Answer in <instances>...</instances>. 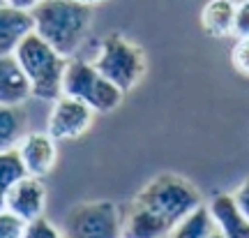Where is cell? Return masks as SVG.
Returning <instances> with one entry per match:
<instances>
[{
  "label": "cell",
  "mask_w": 249,
  "mask_h": 238,
  "mask_svg": "<svg viewBox=\"0 0 249 238\" xmlns=\"http://www.w3.org/2000/svg\"><path fill=\"white\" fill-rule=\"evenodd\" d=\"M92 118H95V109H90L86 102L70 95H60L53 102L46 132L55 141H74L90 130Z\"/></svg>",
  "instance_id": "7"
},
{
  "label": "cell",
  "mask_w": 249,
  "mask_h": 238,
  "mask_svg": "<svg viewBox=\"0 0 249 238\" xmlns=\"http://www.w3.org/2000/svg\"><path fill=\"white\" fill-rule=\"evenodd\" d=\"M14 56L33 86V97L55 102L62 95V79L70 58L55 51L44 37H39L35 30L28 33L23 42L17 46Z\"/></svg>",
  "instance_id": "3"
},
{
  "label": "cell",
  "mask_w": 249,
  "mask_h": 238,
  "mask_svg": "<svg viewBox=\"0 0 249 238\" xmlns=\"http://www.w3.org/2000/svg\"><path fill=\"white\" fill-rule=\"evenodd\" d=\"M44 206H46V190L42 185V180L35 176H23L18 178L17 183L12 185V190L7 192V201L5 208L12 211L14 215H18L21 220H35L44 215Z\"/></svg>",
  "instance_id": "9"
},
{
  "label": "cell",
  "mask_w": 249,
  "mask_h": 238,
  "mask_svg": "<svg viewBox=\"0 0 249 238\" xmlns=\"http://www.w3.org/2000/svg\"><path fill=\"white\" fill-rule=\"evenodd\" d=\"M233 199L238 203V208L245 213V218L249 220V176L245 178L240 185H238V190L233 192Z\"/></svg>",
  "instance_id": "21"
},
{
  "label": "cell",
  "mask_w": 249,
  "mask_h": 238,
  "mask_svg": "<svg viewBox=\"0 0 249 238\" xmlns=\"http://www.w3.org/2000/svg\"><path fill=\"white\" fill-rule=\"evenodd\" d=\"M208 238H226V236H224L222 231H219V229H217V227H214V231H213V234H210V236H208Z\"/></svg>",
  "instance_id": "24"
},
{
  "label": "cell",
  "mask_w": 249,
  "mask_h": 238,
  "mask_svg": "<svg viewBox=\"0 0 249 238\" xmlns=\"http://www.w3.org/2000/svg\"><path fill=\"white\" fill-rule=\"evenodd\" d=\"M62 95L86 102L95 114H108L123 102V90L86 60H70L62 79Z\"/></svg>",
  "instance_id": "4"
},
{
  "label": "cell",
  "mask_w": 249,
  "mask_h": 238,
  "mask_svg": "<svg viewBox=\"0 0 249 238\" xmlns=\"http://www.w3.org/2000/svg\"><path fill=\"white\" fill-rule=\"evenodd\" d=\"M201 203V192L187 178L160 174L127 206L123 238H166Z\"/></svg>",
  "instance_id": "1"
},
{
  "label": "cell",
  "mask_w": 249,
  "mask_h": 238,
  "mask_svg": "<svg viewBox=\"0 0 249 238\" xmlns=\"http://www.w3.org/2000/svg\"><path fill=\"white\" fill-rule=\"evenodd\" d=\"M17 153L26 167V174L35 178H44L46 174H51L58 158L55 139L49 132H28L17 146Z\"/></svg>",
  "instance_id": "8"
},
{
  "label": "cell",
  "mask_w": 249,
  "mask_h": 238,
  "mask_svg": "<svg viewBox=\"0 0 249 238\" xmlns=\"http://www.w3.org/2000/svg\"><path fill=\"white\" fill-rule=\"evenodd\" d=\"M35 30V21L28 9L0 2V56H12L28 33Z\"/></svg>",
  "instance_id": "11"
},
{
  "label": "cell",
  "mask_w": 249,
  "mask_h": 238,
  "mask_svg": "<svg viewBox=\"0 0 249 238\" xmlns=\"http://www.w3.org/2000/svg\"><path fill=\"white\" fill-rule=\"evenodd\" d=\"M231 65L238 74L249 79V37H238L231 49Z\"/></svg>",
  "instance_id": "18"
},
{
  "label": "cell",
  "mask_w": 249,
  "mask_h": 238,
  "mask_svg": "<svg viewBox=\"0 0 249 238\" xmlns=\"http://www.w3.org/2000/svg\"><path fill=\"white\" fill-rule=\"evenodd\" d=\"M65 238H123V213L113 201L76 203L65 222Z\"/></svg>",
  "instance_id": "6"
},
{
  "label": "cell",
  "mask_w": 249,
  "mask_h": 238,
  "mask_svg": "<svg viewBox=\"0 0 249 238\" xmlns=\"http://www.w3.org/2000/svg\"><path fill=\"white\" fill-rule=\"evenodd\" d=\"M21 238H65V234L42 215V218H35V220L26 222V229H23V236Z\"/></svg>",
  "instance_id": "17"
},
{
  "label": "cell",
  "mask_w": 249,
  "mask_h": 238,
  "mask_svg": "<svg viewBox=\"0 0 249 238\" xmlns=\"http://www.w3.org/2000/svg\"><path fill=\"white\" fill-rule=\"evenodd\" d=\"M35 33L65 58L76 53L92 23V7L76 0H42L30 9Z\"/></svg>",
  "instance_id": "2"
},
{
  "label": "cell",
  "mask_w": 249,
  "mask_h": 238,
  "mask_svg": "<svg viewBox=\"0 0 249 238\" xmlns=\"http://www.w3.org/2000/svg\"><path fill=\"white\" fill-rule=\"evenodd\" d=\"M92 65L111 83H116L123 93H127L141 81L143 72H145V56L127 37L113 33L99 44L97 58Z\"/></svg>",
  "instance_id": "5"
},
{
  "label": "cell",
  "mask_w": 249,
  "mask_h": 238,
  "mask_svg": "<svg viewBox=\"0 0 249 238\" xmlns=\"http://www.w3.org/2000/svg\"><path fill=\"white\" fill-rule=\"evenodd\" d=\"M26 229V220H21L12 211H0V238H21Z\"/></svg>",
  "instance_id": "19"
},
{
  "label": "cell",
  "mask_w": 249,
  "mask_h": 238,
  "mask_svg": "<svg viewBox=\"0 0 249 238\" xmlns=\"http://www.w3.org/2000/svg\"><path fill=\"white\" fill-rule=\"evenodd\" d=\"M76 2H83V5H88V7H95V5L104 2V0H76Z\"/></svg>",
  "instance_id": "23"
},
{
  "label": "cell",
  "mask_w": 249,
  "mask_h": 238,
  "mask_svg": "<svg viewBox=\"0 0 249 238\" xmlns=\"http://www.w3.org/2000/svg\"><path fill=\"white\" fill-rule=\"evenodd\" d=\"M235 2L233 0H208L201 9V28L210 37L233 35Z\"/></svg>",
  "instance_id": "13"
},
{
  "label": "cell",
  "mask_w": 249,
  "mask_h": 238,
  "mask_svg": "<svg viewBox=\"0 0 249 238\" xmlns=\"http://www.w3.org/2000/svg\"><path fill=\"white\" fill-rule=\"evenodd\" d=\"M26 176V167L18 158L17 148L0 153V211H5V201H7V192L18 178Z\"/></svg>",
  "instance_id": "16"
},
{
  "label": "cell",
  "mask_w": 249,
  "mask_h": 238,
  "mask_svg": "<svg viewBox=\"0 0 249 238\" xmlns=\"http://www.w3.org/2000/svg\"><path fill=\"white\" fill-rule=\"evenodd\" d=\"M28 134V116L21 104H0V153L14 150Z\"/></svg>",
  "instance_id": "14"
},
{
  "label": "cell",
  "mask_w": 249,
  "mask_h": 238,
  "mask_svg": "<svg viewBox=\"0 0 249 238\" xmlns=\"http://www.w3.org/2000/svg\"><path fill=\"white\" fill-rule=\"evenodd\" d=\"M0 2H5V0H0Z\"/></svg>",
  "instance_id": "25"
},
{
  "label": "cell",
  "mask_w": 249,
  "mask_h": 238,
  "mask_svg": "<svg viewBox=\"0 0 249 238\" xmlns=\"http://www.w3.org/2000/svg\"><path fill=\"white\" fill-rule=\"evenodd\" d=\"M5 2H7V5H12V7L28 9V12H30V9L35 7L37 2H42V0H5Z\"/></svg>",
  "instance_id": "22"
},
{
  "label": "cell",
  "mask_w": 249,
  "mask_h": 238,
  "mask_svg": "<svg viewBox=\"0 0 249 238\" xmlns=\"http://www.w3.org/2000/svg\"><path fill=\"white\" fill-rule=\"evenodd\" d=\"M213 231H214V222L210 218V211H208V206L201 203L166 238H208Z\"/></svg>",
  "instance_id": "15"
},
{
  "label": "cell",
  "mask_w": 249,
  "mask_h": 238,
  "mask_svg": "<svg viewBox=\"0 0 249 238\" xmlns=\"http://www.w3.org/2000/svg\"><path fill=\"white\" fill-rule=\"evenodd\" d=\"M208 211L214 227L226 238H249V220L238 208V203L229 192H214L210 197Z\"/></svg>",
  "instance_id": "10"
},
{
  "label": "cell",
  "mask_w": 249,
  "mask_h": 238,
  "mask_svg": "<svg viewBox=\"0 0 249 238\" xmlns=\"http://www.w3.org/2000/svg\"><path fill=\"white\" fill-rule=\"evenodd\" d=\"M30 97L33 86L17 56H0V104H23Z\"/></svg>",
  "instance_id": "12"
},
{
  "label": "cell",
  "mask_w": 249,
  "mask_h": 238,
  "mask_svg": "<svg viewBox=\"0 0 249 238\" xmlns=\"http://www.w3.org/2000/svg\"><path fill=\"white\" fill-rule=\"evenodd\" d=\"M233 35L249 37V0L235 2V23H233Z\"/></svg>",
  "instance_id": "20"
}]
</instances>
